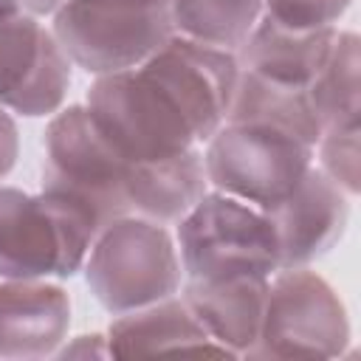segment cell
I'll return each instance as SVG.
<instances>
[{
  "mask_svg": "<svg viewBox=\"0 0 361 361\" xmlns=\"http://www.w3.org/2000/svg\"><path fill=\"white\" fill-rule=\"evenodd\" d=\"M237 73L234 54L172 37L141 65L96 76L85 107L116 152L161 164L200 149L220 130Z\"/></svg>",
  "mask_w": 361,
  "mask_h": 361,
  "instance_id": "1",
  "label": "cell"
},
{
  "mask_svg": "<svg viewBox=\"0 0 361 361\" xmlns=\"http://www.w3.org/2000/svg\"><path fill=\"white\" fill-rule=\"evenodd\" d=\"M42 144V189L76 203L96 231L127 214L175 226L209 192L200 149L161 164L130 161L102 138L85 102L59 107Z\"/></svg>",
  "mask_w": 361,
  "mask_h": 361,
  "instance_id": "2",
  "label": "cell"
},
{
  "mask_svg": "<svg viewBox=\"0 0 361 361\" xmlns=\"http://www.w3.org/2000/svg\"><path fill=\"white\" fill-rule=\"evenodd\" d=\"M82 271L96 302L113 316L169 299L183 285L169 226L135 214L116 217L96 231Z\"/></svg>",
  "mask_w": 361,
  "mask_h": 361,
  "instance_id": "3",
  "label": "cell"
},
{
  "mask_svg": "<svg viewBox=\"0 0 361 361\" xmlns=\"http://www.w3.org/2000/svg\"><path fill=\"white\" fill-rule=\"evenodd\" d=\"M93 237L96 226L68 197L0 186V279H71Z\"/></svg>",
  "mask_w": 361,
  "mask_h": 361,
  "instance_id": "4",
  "label": "cell"
},
{
  "mask_svg": "<svg viewBox=\"0 0 361 361\" xmlns=\"http://www.w3.org/2000/svg\"><path fill=\"white\" fill-rule=\"evenodd\" d=\"M51 31L73 68L90 76L127 71L175 37L172 0H65Z\"/></svg>",
  "mask_w": 361,
  "mask_h": 361,
  "instance_id": "5",
  "label": "cell"
},
{
  "mask_svg": "<svg viewBox=\"0 0 361 361\" xmlns=\"http://www.w3.org/2000/svg\"><path fill=\"white\" fill-rule=\"evenodd\" d=\"M175 245L183 279L271 276L279 271V240L265 209L209 189L178 223Z\"/></svg>",
  "mask_w": 361,
  "mask_h": 361,
  "instance_id": "6",
  "label": "cell"
},
{
  "mask_svg": "<svg viewBox=\"0 0 361 361\" xmlns=\"http://www.w3.org/2000/svg\"><path fill=\"white\" fill-rule=\"evenodd\" d=\"M350 319L338 290L310 265L279 268L268 279L262 324L245 358L322 361L344 355Z\"/></svg>",
  "mask_w": 361,
  "mask_h": 361,
  "instance_id": "7",
  "label": "cell"
},
{
  "mask_svg": "<svg viewBox=\"0 0 361 361\" xmlns=\"http://www.w3.org/2000/svg\"><path fill=\"white\" fill-rule=\"evenodd\" d=\"M200 155L209 189L259 209L285 200L313 166V144L254 121H223Z\"/></svg>",
  "mask_w": 361,
  "mask_h": 361,
  "instance_id": "8",
  "label": "cell"
},
{
  "mask_svg": "<svg viewBox=\"0 0 361 361\" xmlns=\"http://www.w3.org/2000/svg\"><path fill=\"white\" fill-rule=\"evenodd\" d=\"M23 8H0V107L51 118L71 90V59L51 25Z\"/></svg>",
  "mask_w": 361,
  "mask_h": 361,
  "instance_id": "9",
  "label": "cell"
},
{
  "mask_svg": "<svg viewBox=\"0 0 361 361\" xmlns=\"http://www.w3.org/2000/svg\"><path fill=\"white\" fill-rule=\"evenodd\" d=\"M265 212L276 228L279 268H299L313 265L338 245L350 220V195L313 164L299 186Z\"/></svg>",
  "mask_w": 361,
  "mask_h": 361,
  "instance_id": "10",
  "label": "cell"
},
{
  "mask_svg": "<svg viewBox=\"0 0 361 361\" xmlns=\"http://www.w3.org/2000/svg\"><path fill=\"white\" fill-rule=\"evenodd\" d=\"M71 330V296L54 279H0V358H54Z\"/></svg>",
  "mask_w": 361,
  "mask_h": 361,
  "instance_id": "11",
  "label": "cell"
},
{
  "mask_svg": "<svg viewBox=\"0 0 361 361\" xmlns=\"http://www.w3.org/2000/svg\"><path fill=\"white\" fill-rule=\"evenodd\" d=\"M110 358L138 355H178V353H209L231 355L220 341L209 336L180 293L155 305L118 313L107 327ZM234 358V355H231Z\"/></svg>",
  "mask_w": 361,
  "mask_h": 361,
  "instance_id": "12",
  "label": "cell"
},
{
  "mask_svg": "<svg viewBox=\"0 0 361 361\" xmlns=\"http://www.w3.org/2000/svg\"><path fill=\"white\" fill-rule=\"evenodd\" d=\"M271 276H228V279H183L180 296L234 358H245L257 341Z\"/></svg>",
  "mask_w": 361,
  "mask_h": 361,
  "instance_id": "13",
  "label": "cell"
},
{
  "mask_svg": "<svg viewBox=\"0 0 361 361\" xmlns=\"http://www.w3.org/2000/svg\"><path fill=\"white\" fill-rule=\"evenodd\" d=\"M336 34L338 25L296 31L262 14L245 45L237 51V65L279 85L310 87L336 42Z\"/></svg>",
  "mask_w": 361,
  "mask_h": 361,
  "instance_id": "14",
  "label": "cell"
},
{
  "mask_svg": "<svg viewBox=\"0 0 361 361\" xmlns=\"http://www.w3.org/2000/svg\"><path fill=\"white\" fill-rule=\"evenodd\" d=\"M226 121H254V124L279 127L285 133L305 138L313 147L322 135V124L313 113L307 87L279 85V82H271L243 68L237 73V85H234Z\"/></svg>",
  "mask_w": 361,
  "mask_h": 361,
  "instance_id": "15",
  "label": "cell"
},
{
  "mask_svg": "<svg viewBox=\"0 0 361 361\" xmlns=\"http://www.w3.org/2000/svg\"><path fill=\"white\" fill-rule=\"evenodd\" d=\"M307 96L322 130L361 127V39L355 31L338 28Z\"/></svg>",
  "mask_w": 361,
  "mask_h": 361,
  "instance_id": "16",
  "label": "cell"
},
{
  "mask_svg": "<svg viewBox=\"0 0 361 361\" xmlns=\"http://www.w3.org/2000/svg\"><path fill=\"white\" fill-rule=\"evenodd\" d=\"M265 14V0H172L175 37L234 54Z\"/></svg>",
  "mask_w": 361,
  "mask_h": 361,
  "instance_id": "17",
  "label": "cell"
},
{
  "mask_svg": "<svg viewBox=\"0 0 361 361\" xmlns=\"http://www.w3.org/2000/svg\"><path fill=\"white\" fill-rule=\"evenodd\" d=\"M313 164L350 197L361 192V127L322 130L313 147Z\"/></svg>",
  "mask_w": 361,
  "mask_h": 361,
  "instance_id": "18",
  "label": "cell"
},
{
  "mask_svg": "<svg viewBox=\"0 0 361 361\" xmlns=\"http://www.w3.org/2000/svg\"><path fill=\"white\" fill-rule=\"evenodd\" d=\"M353 0H265V17L296 31L333 28Z\"/></svg>",
  "mask_w": 361,
  "mask_h": 361,
  "instance_id": "19",
  "label": "cell"
},
{
  "mask_svg": "<svg viewBox=\"0 0 361 361\" xmlns=\"http://www.w3.org/2000/svg\"><path fill=\"white\" fill-rule=\"evenodd\" d=\"M54 358H110L107 350V336L104 333H85L76 338H65Z\"/></svg>",
  "mask_w": 361,
  "mask_h": 361,
  "instance_id": "20",
  "label": "cell"
},
{
  "mask_svg": "<svg viewBox=\"0 0 361 361\" xmlns=\"http://www.w3.org/2000/svg\"><path fill=\"white\" fill-rule=\"evenodd\" d=\"M17 155H20V130H17V121H14V116L6 107H0V180L14 169Z\"/></svg>",
  "mask_w": 361,
  "mask_h": 361,
  "instance_id": "21",
  "label": "cell"
},
{
  "mask_svg": "<svg viewBox=\"0 0 361 361\" xmlns=\"http://www.w3.org/2000/svg\"><path fill=\"white\" fill-rule=\"evenodd\" d=\"M23 6V11L34 14V17H51L65 0H17Z\"/></svg>",
  "mask_w": 361,
  "mask_h": 361,
  "instance_id": "22",
  "label": "cell"
},
{
  "mask_svg": "<svg viewBox=\"0 0 361 361\" xmlns=\"http://www.w3.org/2000/svg\"><path fill=\"white\" fill-rule=\"evenodd\" d=\"M0 8H23L17 0H0Z\"/></svg>",
  "mask_w": 361,
  "mask_h": 361,
  "instance_id": "23",
  "label": "cell"
}]
</instances>
